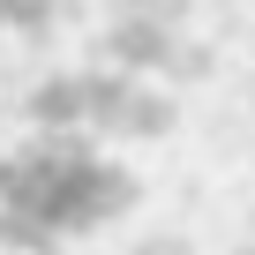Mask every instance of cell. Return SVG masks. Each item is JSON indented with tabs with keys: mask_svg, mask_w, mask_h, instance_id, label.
Segmentation results:
<instances>
[{
	"mask_svg": "<svg viewBox=\"0 0 255 255\" xmlns=\"http://www.w3.org/2000/svg\"><path fill=\"white\" fill-rule=\"evenodd\" d=\"M128 203H135V173L83 128L23 135L0 158V240L8 248H30V255L75 248L83 233L113 225Z\"/></svg>",
	"mask_w": 255,
	"mask_h": 255,
	"instance_id": "cell-1",
	"label": "cell"
},
{
	"mask_svg": "<svg viewBox=\"0 0 255 255\" xmlns=\"http://www.w3.org/2000/svg\"><path fill=\"white\" fill-rule=\"evenodd\" d=\"M38 8H45V0H0V30H8L15 15H38Z\"/></svg>",
	"mask_w": 255,
	"mask_h": 255,
	"instance_id": "cell-2",
	"label": "cell"
}]
</instances>
